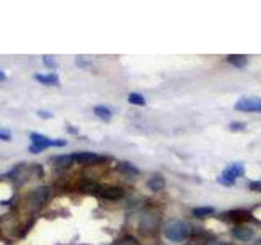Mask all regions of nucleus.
Masks as SVG:
<instances>
[{"label":"nucleus","mask_w":261,"mask_h":245,"mask_svg":"<svg viewBox=\"0 0 261 245\" xmlns=\"http://www.w3.org/2000/svg\"><path fill=\"white\" fill-rule=\"evenodd\" d=\"M162 232H163V236L168 239V241L181 242V241H185V239L189 236L191 229H189V226L185 223V221H181V219H168L167 223L163 224Z\"/></svg>","instance_id":"nucleus-1"},{"label":"nucleus","mask_w":261,"mask_h":245,"mask_svg":"<svg viewBox=\"0 0 261 245\" xmlns=\"http://www.w3.org/2000/svg\"><path fill=\"white\" fill-rule=\"evenodd\" d=\"M160 229V213L157 209H145L139 219V232L142 236H155Z\"/></svg>","instance_id":"nucleus-2"},{"label":"nucleus","mask_w":261,"mask_h":245,"mask_svg":"<svg viewBox=\"0 0 261 245\" xmlns=\"http://www.w3.org/2000/svg\"><path fill=\"white\" fill-rule=\"evenodd\" d=\"M243 173H245V165H243V163H240V162L230 163V165L224 168V172H222L221 177L217 178V182L224 186H232Z\"/></svg>","instance_id":"nucleus-3"},{"label":"nucleus","mask_w":261,"mask_h":245,"mask_svg":"<svg viewBox=\"0 0 261 245\" xmlns=\"http://www.w3.org/2000/svg\"><path fill=\"white\" fill-rule=\"evenodd\" d=\"M11 175H15L13 178L16 182L23 183V182H26V180H29V177H33V178L43 177V168L39 165H18L13 168Z\"/></svg>","instance_id":"nucleus-4"},{"label":"nucleus","mask_w":261,"mask_h":245,"mask_svg":"<svg viewBox=\"0 0 261 245\" xmlns=\"http://www.w3.org/2000/svg\"><path fill=\"white\" fill-rule=\"evenodd\" d=\"M49 193H51V190L47 188V186H41V188L33 190L31 193L28 195V198H26L28 206L31 208V209L41 208L47 201V198H49Z\"/></svg>","instance_id":"nucleus-5"},{"label":"nucleus","mask_w":261,"mask_h":245,"mask_svg":"<svg viewBox=\"0 0 261 245\" xmlns=\"http://www.w3.org/2000/svg\"><path fill=\"white\" fill-rule=\"evenodd\" d=\"M239 112L245 113H261V98L260 97H243L235 103Z\"/></svg>","instance_id":"nucleus-6"},{"label":"nucleus","mask_w":261,"mask_h":245,"mask_svg":"<svg viewBox=\"0 0 261 245\" xmlns=\"http://www.w3.org/2000/svg\"><path fill=\"white\" fill-rule=\"evenodd\" d=\"M31 141L33 144L39 145V147L43 149H47V147H56V145H59V147H62V145H65V141H54V139H49L47 136H43V134H38V132H33L31 136Z\"/></svg>","instance_id":"nucleus-7"},{"label":"nucleus","mask_w":261,"mask_h":245,"mask_svg":"<svg viewBox=\"0 0 261 245\" xmlns=\"http://www.w3.org/2000/svg\"><path fill=\"white\" fill-rule=\"evenodd\" d=\"M72 160L75 163H80V165H93V163L97 162H102L103 157L92 152H77V154H72Z\"/></svg>","instance_id":"nucleus-8"},{"label":"nucleus","mask_w":261,"mask_h":245,"mask_svg":"<svg viewBox=\"0 0 261 245\" xmlns=\"http://www.w3.org/2000/svg\"><path fill=\"white\" fill-rule=\"evenodd\" d=\"M98 195L105 198V200H120V198L124 196V190L120 188V186H100V191Z\"/></svg>","instance_id":"nucleus-9"},{"label":"nucleus","mask_w":261,"mask_h":245,"mask_svg":"<svg viewBox=\"0 0 261 245\" xmlns=\"http://www.w3.org/2000/svg\"><path fill=\"white\" fill-rule=\"evenodd\" d=\"M232 236L237 239V241L240 242H247L250 241V239H253V229H250L248 226H237L232 229Z\"/></svg>","instance_id":"nucleus-10"},{"label":"nucleus","mask_w":261,"mask_h":245,"mask_svg":"<svg viewBox=\"0 0 261 245\" xmlns=\"http://www.w3.org/2000/svg\"><path fill=\"white\" fill-rule=\"evenodd\" d=\"M225 216H227V219L232 221V223H243V221L250 219V213L245 211V209H235V211H230Z\"/></svg>","instance_id":"nucleus-11"},{"label":"nucleus","mask_w":261,"mask_h":245,"mask_svg":"<svg viewBox=\"0 0 261 245\" xmlns=\"http://www.w3.org/2000/svg\"><path fill=\"white\" fill-rule=\"evenodd\" d=\"M34 79L38 82H41L43 85H59V77L56 74H36Z\"/></svg>","instance_id":"nucleus-12"},{"label":"nucleus","mask_w":261,"mask_h":245,"mask_svg":"<svg viewBox=\"0 0 261 245\" xmlns=\"http://www.w3.org/2000/svg\"><path fill=\"white\" fill-rule=\"evenodd\" d=\"M227 62L235 66L237 69H243L248 64V57L242 56V54H230V56H227Z\"/></svg>","instance_id":"nucleus-13"},{"label":"nucleus","mask_w":261,"mask_h":245,"mask_svg":"<svg viewBox=\"0 0 261 245\" xmlns=\"http://www.w3.org/2000/svg\"><path fill=\"white\" fill-rule=\"evenodd\" d=\"M147 186H149V190L152 191H160V190H163V186H165V178L163 177H160V175H153V177L147 182Z\"/></svg>","instance_id":"nucleus-14"},{"label":"nucleus","mask_w":261,"mask_h":245,"mask_svg":"<svg viewBox=\"0 0 261 245\" xmlns=\"http://www.w3.org/2000/svg\"><path fill=\"white\" fill-rule=\"evenodd\" d=\"M51 162H52V165L57 167V168H65V167H69L74 160H72V155H59V157H54Z\"/></svg>","instance_id":"nucleus-15"},{"label":"nucleus","mask_w":261,"mask_h":245,"mask_svg":"<svg viewBox=\"0 0 261 245\" xmlns=\"http://www.w3.org/2000/svg\"><path fill=\"white\" fill-rule=\"evenodd\" d=\"M118 168L123 172V173H126L129 175V177H135V175H139V170L135 168L132 163H129V162H121L120 165H118Z\"/></svg>","instance_id":"nucleus-16"},{"label":"nucleus","mask_w":261,"mask_h":245,"mask_svg":"<svg viewBox=\"0 0 261 245\" xmlns=\"http://www.w3.org/2000/svg\"><path fill=\"white\" fill-rule=\"evenodd\" d=\"M212 213H214V208L212 206H201V208L193 209V216L194 218H198V219H203V218H206V216H209Z\"/></svg>","instance_id":"nucleus-17"},{"label":"nucleus","mask_w":261,"mask_h":245,"mask_svg":"<svg viewBox=\"0 0 261 245\" xmlns=\"http://www.w3.org/2000/svg\"><path fill=\"white\" fill-rule=\"evenodd\" d=\"M93 112H95V115H97L100 120H103V121H110L111 116H113L111 110L106 108V107H95Z\"/></svg>","instance_id":"nucleus-18"},{"label":"nucleus","mask_w":261,"mask_h":245,"mask_svg":"<svg viewBox=\"0 0 261 245\" xmlns=\"http://www.w3.org/2000/svg\"><path fill=\"white\" fill-rule=\"evenodd\" d=\"M129 103L132 105H139V107H144L145 105V98L140 95V93H129Z\"/></svg>","instance_id":"nucleus-19"},{"label":"nucleus","mask_w":261,"mask_h":245,"mask_svg":"<svg viewBox=\"0 0 261 245\" xmlns=\"http://www.w3.org/2000/svg\"><path fill=\"white\" fill-rule=\"evenodd\" d=\"M229 129H230V131H234V132L245 131V129H247V122H242V121H234V122H230Z\"/></svg>","instance_id":"nucleus-20"},{"label":"nucleus","mask_w":261,"mask_h":245,"mask_svg":"<svg viewBox=\"0 0 261 245\" xmlns=\"http://www.w3.org/2000/svg\"><path fill=\"white\" fill-rule=\"evenodd\" d=\"M118 245H139V242L135 241L134 237H130V236H128V237H124V239H121V242L118 244Z\"/></svg>","instance_id":"nucleus-21"},{"label":"nucleus","mask_w":261,"mask_h":245,"mask_svg":"<svg viewBox=\"0 0 261 245\" xmlns=\"http://www.w3.org/2000/svg\"><path fill=\"white\" fill-rule=\"evenodd\" d=\"M248 188H250L252 191H258V193H261V180H258V182H250Z\"/></svg>","instance_id":"nucleus-22"},{"label":"nucleus","mask_w":261,"mask_h":245,"mask_svg":"<svg viewBox=\"0 0 261 245\" xmlns=\"http://www.w3.org/2000/svg\"><path fill=\"white\" fill-rule=\"evenodd\" d=\"M10 139H11V134H10V131L0 129V141H10Z\"/></svg>","instance_id":"nucleus-23"},{"label":"nucleus","mask_w":261,"mask_h":245,"mask_svg":"<svg viewBox=\"0 0 261 245\" xmlns=\"http://www.w3.org/2000/svg\"><path fill=\"white\" fill-rule=\"evenodd\" d=\"M44 62L47 64V66H51V67L54 66V62H52V57H49V56H46V57H44Z\"/></svg>","instance_id":"nucleus-24"},{"label":"nucleus","mask_w":261,"mask_h":245,"mask_svg":"<svg viewBox=\"0 0 261 245\" xmlns=\"http://www.w3.org/2000/svg\"><path fill=\"white\" fill-rule=\"evenodd\" d=\"M38 115L41 116V118H51V113H44V112H38Z\"/></svg>","instance_id":"nucleus-25"},{"label":"nucleus","mask_w":261,"mask_h":245,"mask_svg":"<svg viewBox=\"0 0 261 245\" xmlns=\"http://www.w3.org/2000/svg\"><path fill=\"white\" fill-rule=\"evenodd\" d=\"M250 245H261V237H260V239H257V241H255L253 244H250Z\"/></svg>","instance_id":"nucleus-26"},{"label":"nucleus","mask_w":261,"mask_h":245,"mask_svg":"<svg viewBox=\"0 0 261 245\" xmlns=\"http://www.w3.org/2000/svg\"><path fill=\"white\" fill-rule=\"evenodd\" d=\"M0 80H5V74L0 71Z\"/></svg>","instance_id":"nucleus-27"}]
</instances>
